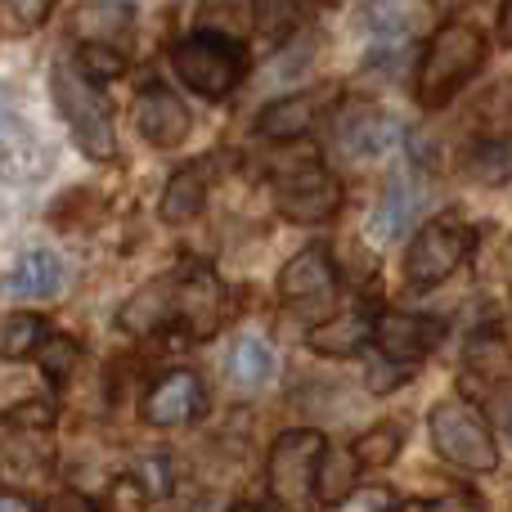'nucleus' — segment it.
Returning a JSON list of instances; mask_svg holds the SVG:
<instances>
[{
    "mask_svg": "<svg viewBox=\"0 0 512 512\" xmlns=\"http://www.w3.org/2000/svg\"><path fill=\"white\" fill-rule=\"evenodd\" d=\"M0 512H32V504L18 495H0Z\"/></svg>",
    "mask_w": 512,
    "mask_h": 512,
    "instance_id": "e433bc0d",
    "label": "nucleus"
},
{
    "mask_svg": "<svg viewBox=\"0 0 512 512\" xmlns=\"http://www.w3.org/2000/svg\"><path fill=\"white\" fill-rule=\"evenodd\" d=\"M351 450H355V459H360V468H387V463L400 454V427H391V423L369 427Z\"/></svg>",
    "mask_w": 512,
    "mask_h": 512,
    "instance_id": "a878e982",
    "label": "nucleus"
},
{
    "mask_svg": "<svg viewBox=\"0 0 512 512\" xmlns=\"http://www.w3.org/2000/svg\"><path fill=\"white\" fill-rule=\"evenodd\" d=\"M373 324H378V315H369L364 306L342 310V315L324 319L319 328H310V351H319V355H355L373 337Z\"/></svg>",
    "mask_w": 512,
    "mask_h": 512,
    "instance_id": "a211bd4d",
    "label": "nucleus"
},
{
    "mask_svg": "<svg viewBox=\"0 0 512 512\" xmlns=\"http://www.w3.org/2000/svg\"><path fill=\"white\" fill-rule=\"evenodd\" d=\"M499 45H508L512 50V0L499 5Z\"/></svg>",
    "mask_w": 512,
    "mask_h": 512,
    "instance_id": "c9c22d12",
    "label": "nucleus"
},
{
    "mask_svg": "<svg viewBox=\"0 0 512 512\" xmlns=\"http://www.w3.org/2000/svg\"><path fill=\"white\" fill-rule=\"evenodd\" d=\"M72 36L90 50L126 54L135 41V5H126V0H86L72 14Z\"/></svg>",
    "mask_w": 512,
    "mask_h": 512,
    "instance_id": "9d476101",
    "label": "nucleus"
},
{
    "mask_svg": "<svg viewBox=\"0 0 512 512\" xmlns=\"http://www.w3.org/2000/svg\"><path fill=\"white\" fill-rule=\"evenodd\" d=\"M324 436L319 432H283L270 450V495L283 512H306L319 486L324 463Z\"/></svg>",
    "mask_w": 512,
    "mask_h": 512,
    "instance_id": "39448f33",
    "label": "nucleus"
},
{
    "mask_svg": "<svg viewBox=\"0 0 512 512\" xmlns=\"http://www.w3.org/2000/svg\"><path fill=\"white\" fill-rule=\"evenodd\" d=\"M14 423L45 427V423H50V405H27V409H14Z\"/></svg>",
    "mask_w": 512,
    "mask_h": 512,
    "instance_id": "72a5a7b5",
    "label": "nucleus"
},
{
    "mask_svg": "<svg viewBox=\"0 0 512 512\" xmlns=\"http://www.w3.org/2000/svg\"><path fill=\"white\" fill-rule=\"evenodd\" d=\"M252 23L265 41H288L297 32V0H252Z\"/></svg>",
    "mask_w": 512,
    "mask_h": 512,
    "instance_id": "393cba45",
    "label": "nucleus"
},
{
    "mask_svg": "<svg viewBox=\"0 0 512 512\" xmlns=\"http://www.w3.org/2000/svg\"><path fill=\"white\" fill-rule=\"evenodd\" d=\"M171 512H185V508H171Z\"/></svg>",
    "mask_w": 512,
    "mask_h": 512,
    "instance_id": "ea45409f",
    "label": "nucleus"
},
{
    "mask_svg": "<svg viewBox=\"0 0 512 512\" xmlns=\"http://www.w3.org/2000/svg\"><path fill=\"white\" fill-rule=\"evenodd\" d=\"M171 306H176V319H185V328L194 337H212L225 319V288L207 265H198V270H185L171 283Z\"/></svg>",
    "mask_w": 512,
    "mask_h": 512,
    "instance_id": "1a4fd4ad",
    "label": "nucleus"
},
{
    "mask_svg": "<svg viewBox=\"0 0 512 512\" xmlns=\"http://www.w3.org/2000/svg\"><path fill=\"white\" fill-rule=\"evenodd\" d=\"M5 288L14 297H54L63 288V261L54 252H23Z\"/></svg>",
    "mask_w": 512,
    "mask_h": 512,
    "instance_id": "aec40b11",
    "label": "nucleus"
},
{
    "mask_svg": "<svg viewBox=\"0 0 512 512\" xmlns=\"http://www.w3.org/2000/svg\"><path fill=\"white\" fill-rule=\"evenodd\" d=\"M396 140V122L378 104H346L337 113V149L351 158H373Z\"/></svg>",
    "mask_w": 512,
    "mask_h": 512,
    "instance_id": "4468645a",
    "label": "nucleus"
},
{
    "mask_svg": "<svg viewBox=\"0 0 512 512\" xmlns=\"http://www.w3.org/2000/svg\"><path fill=\"white\" fill-rule=\"evenodd\" d=\"M414 18H418L414 0H373V5H369L373 32H382L387 41H405V32L414 27Z\"/></svg>",
    "mask_w": 512,
    "mask_h": 512,
    "instance_id": "bb28decb",
    "label": "nucleus"
},
{
    "mask_svg": "<svg viewBox=\"0 0 512 512\" xmlns=\"http://www.w3.org/2000/svg\"><path fill=\"white\" fill-rule=\"evenodd\" d=\"M230 512H261V508H256V504H239V508H230Z\"/></svg>",
    "mask_w": 512,
    "mask_h": 512,
    "instance_id": "58836bf2",
    "label": "nucleus"
},
{
    "mask_svg": "<svg viewBox=\"0 0 512 512\" xmlns=\"http://www.w3.org/2000/svg\"><path fill=\"white\" fill-rule=\"evenodd\" d=\"M333 288H337L333 261H328V248H319V243L297 252L279 270V297L292 301V306H324V301H333Z\"/></svg>",
    "mask_w": 512,
    "mask_h": 512,
    "instance_id": "f8f14e48",
    "label": "nucleus"
},
{
    "mask_svg": "<svg viewBox=\"0 0 512 512\" xmlns=\"http://www.w3.org/2000/svg\"><path fill=\"white\" fill-rule=\"evenodd\" d=\"M486 63V36L472 23H441L427 41L423 59H418V104L423 108H445Z\"/></svg>",
    "mask_w": 512,
    "mask_h": 512,
    "instance_id": "f257e3e1",
    "label": "nucleus"
},
{
    "mask_svg": "<svg viewBox=\"0 0 512 512\" xmlns=\"http://www.w3.org/2000/svg\"><path fill=\"white\" fill-rule=\"evenodd\" d=\"M41 512H99V508L90 504L86 495H77V490H54Z\"/></svg>",
    "mask_w": 512,
    "mask_h": 512,
    "instance_id": "473e14b6",
    "label": "nucleus"
},
{
    "mask_svg": "<svg viewBox=\"0 0 512 512\" xmlns=\"http://www.w3.org/2000/svg\"><path fill=\"white\" fill-rule=\"evenodd\" d=\"M225 373H230V382L243 391H256L261 382H270V373H274L270 342H261V337H239L230 360H225Z\"/></svg>",
    "mask_w": 512,
    "mask_h": 512,
    "instance_id": "4be33fe9",
    "label": "nucleus"
},
{
    "mask_svg": "<svg viewBox=\"0 0 512 512\" xmlns=\"http://www.w3.org/2000/svg\"><path fill=\"white\" fill-rule=\"evenodd\" d=\"M468 252H472L468 225H463L459 216H436V221H427L423 230L414 234V243H409L405 283L418 288V292L436 288V283H445L463 261H468Z\"/></svg>",
    "mask_w": 512,
    "mask_h": 512,
    "instance_id": "423d86ee",
    "label": "nucleus"
},
{
    "mask_svg": "<svg viewBox=\"0 0 512 512\" xmlns=\"http://www.w3.org/2000/svg\"><path fill=\"white\" fill-rule=\"evenodd\" d=\"M207 409V387L198 373L176 369V373H162L158 382L149 387L144 396V418L153 427H180L189 418H198Z\"/></svg>",
    "mask_w": 512,
    "mask_h": 512,
    "instance_id": "9b49d317",
    "label": "nucleus"
},
{
    "mask_svg": "<svg viewBox=\"0 0 512 512\" xmlns=\"http://www.w3.org/2000/svg\"><path fill=\"white\" fill-rule=\"evenodd\" d=\"M418 198H423V189L409 180V171L405 167H396L391 171V180H387V194H382V207L373 212V239H400V234L414 225V216H418Z\"/></svg>",
    "mask_w": 512,
    "mask_h": 512,
    "instance_id": "f3484780",
    "label": "nucleus"
},
{
    "mask_svg": "<svg viewBox=\"0 0 512 512\" xmlns=\"http://www.w3.org/2000/svg\"><path fill=\"white\" fill-rule=\"evenodd\" d=\"M45 144L32 135V126L23 117H14L9 108H0V176L5 180H41L45 176Z\"/></svg>",
    "mask_w": 512,
    "mask_h": 512,
    "instance_id": "2eb2a0df",
    "label": "nucleus"
},
{
    "mask_svg": "<svg viewBox=\"0 0 512 512\" xmlns=\"http://www.w3.org/2000/svg\"><path fill=\"white\" fill-rule=\"evenodd\" d=\"M468 176L481 185H504L512 180V140H486L468 153Z\"/></svg>",
    "mask_w": 512,
    "mask_h": 512,
    "instance_id": "b1692460",
    "label": "nucleus"
},
{
    "mask_svg": "<svg viewBox=\"0 0 512 512\" xmlns=\"http://www.w3.org/2000/svg\"><path fill=\"white\" fill-rule=\"evenodd\" d=\"M135 126L140 135L153 144V149H176L189 135V108L180 104L171 90L149 86L140 99H135Z\"/></svg>",
    "mask_w": 512,
    "mask_h": 512,
    "instance_id": "ddd939ff",
    "label": "nucleus"
},
{
    "mask_svg": "<svg viewBox=\"0 0 512 512\" xmlns=\"http://www.w3.org/2000/svg\"><path fill=\"white\" fill-rule=\"evenodd\" d=\"M445 337V324L432 315H409V310H382L378 324H373V342L387 360L414 364L423 355H432Z\"/></svg>",
    "mask_w": 512,
    "mask_h": 512,
    "instance_id": "6e6552de",
    "label": "nucleus"
},
{
    "mask_svg": "<svg viewBox=\"0 0 512 512\" xmlns=\"http://www.w3.org/2000/svg\"><path fill=\"white\" fill-rule=\"evenodd\" d=\"M504 423H508V432H512V396L504 400Z\"/></svg>",
    "mask_w": 512,
    "mask_h": 512,
    "instance_id": "4c0bfd02",
    "label": "nucleus"
},
{
    "mask_svg": "<svg viewBox=\"0 0 512 512\" xmlns=\"http://www.w3.org/2000/svg\"><path fill=\"white\" fill-rule=\"evenodd\" d=\"M319 108H324V95H315V90L283 95L279 104H270L261 117H256V131L274 144H288V140H297V135H306L310 126H315Z\"/></svg>",
    "mask_w": 512,
    "mask_h": 512,
    "instance_id": "dca6fc26",
    "label": "nucleus"
},
{
    "mask_svg": "<svg viewBox=\"0 0 512 512\" xmlns=\"http://www.w3.org/2000/svg\"><path fill=\"white\" fill-rule=\"evenodd\" d=\"M355 481H360V459H355V450H324L315 499H319L324 508L346 504V499L355 495Z\"/></svg>",
    "mask_w": 512,
    "mask_h": 512,
    "instance_id": "412c9836",
    "label": "nucleus"
},
{
    "mask_svg": "<svg viewBox=\"0 0 512 512\" xmlns=\"http://www.w3.org/2000/svg\"><path fill=\"white\" fill-rule=\"evenodd\" d=\"M396 512H481L477 499H414V504H400Z\"/></svg>",
    "mask_w": 512,
    "mask_h": 512,
    "instance_id": "7c9ffc66",
    "label": "nucleus"
},
{
    "mask_svg": "<svg viewBox=\"0 0 512 512\" xmlns=\"http://www.w3.org/2000/svg\"><path fill=\"white\" fill-rule=\"evenodd\" d=\"M0 9L9 14V23H14V27L32 32V27H41L45 18H50L54 0H0Z\"/></svg>",
    "mask_w": 512,
    "mask_h": 512,
    "instance_id": "c756f323",
    "label": "nucleus"
},
{
    "mask_svg": "<svg viewBox=\"0 0 512 512\" xmlns=\"http://www.w3.org/2000/svg\"><path fill=\"white\" fill-rule=\"evenodd\" d=\"M369 378H373V382H369L373 391H391V387H400V373H396V369H373Z\"/></svg>",
    "mask_w": 512,
    "mask_h": 512,
    "instance_id": "f704fd0d",
    "label": "nucleus"
},
{
    "mask_svg": "<svg viewBox=\"0 0 512 512\" xmlns=\"http://www.w3.org/2000/svg\"><path fill=\"white\" fill-rule=\"evenodd\" d=\"M203 203H207V171H203V162H189V167H180L176 176L167 180L158 212L167 225H189L203 212Z\"/></svg>",
    "mask_w": 512,
    "mask_h": 512,
    "instance_id": "6ab92c4d",
    "label": "nucleus"
},
{
    "mask_svg": "<svg viewBox=\"0 0 512 512\" xmlns=\"http://www.w3.org/2000/svg\"><path fill=\"white\" fill-rule=\"evenodd\" d=\"M131 477L140 481L144 495H149V499L167 495V486H171V459H167V450H149L140 463H135Z\"/></svg>",
    "mask_w": 512,
    "mask_h": 512,
    "instance_id": "c85d7f7f",
    "label": "nucleus"
},
{
    "mask_svg": "<svg viewBox=\"0 0 512 512\" xmlns=\"http://www.w3.org/2000/svg\"><path fill=\"white\" fill-rule=\"evenodd\" d=\"M342 207V185L319 162H297L279 176V212L297 225H324Z\"/></svg>",
    "mask_w": 512,
    "mask_h": 512,
    "instance_id": "0eeeda50",
    "label": "nucleus"
},
{
    "mask_svg": "<svg viewBox=\"0 0 512 512\" xmlns=\"http://www.w3.org/2000/svg\"><path fill=\"white\" fill-rule=\"evenodd\" d=\"M432 445L445 463L463 472H495L499 445L490 423L468 405V400H441L432 409Z\"/></svg>",
    "mask_w": 512,
    "mask_h": 512,
    "instance_id": "20e7f679",
    "label": "nucleus"
},
{
    "mask_svg": "<svg viewBox=\"0 0 512 512\" xmlns=\"http://www.w3.org/2000/svg\"><path fill=\"white\" fill-rule=\"evenodd\" d=\"M77 364H81V346L72 342V337H50V342L41 346V369H45V378H50L54 387L68 382Z\"/></svg>",
    "mask_w": 512,
    "mask_h": 512,
    "instance_id": "cd10ccee",
    "label": "nucleus"
},
{
    "mask_svg": "<svg viewBox=\"0 0 512 512\" xmlns=\"http://www.w3.org/2000/svg\"><path fill=\"white\" fill-rule=\"evenodd\" d=\"M171 63L189 90H198L203 99H225L248 72V50L230 32H198L171 50Z\"/></svg>",
    "mask_w": 512,
    "mask_h": 512,
    "instance_id": "7ed1b4c3",
    "label": "nucleus"
},
{
    "mask_svg": "<svg viewBox=\"0 0 512 512\" xmlns=\"http://www.w3.org/2000/svg\"><path fill=\"white\" fill-rule=\"evenodd\" d=\"M45 346V324L27 310H14V315L0 319V360H23V355L41 351Z\"/></svg>",
    "mask_w": 512,
    "mask_h": 512,
    "instance_id": "5701e85b",
    "label": "nucleus"
},
{
    "mask_svg": "<svg viewBox=\"0 0 512 512\" xmlns=\"http://www.w3.org/2000/svg\"><path fill=\"white\" fill-rule=\"evenodd\" d=\"M50 95L59 108L63 126H68L72 144H77L86 158L108 162L117 158V135H113V108H108L99 81L90 77L77 63H54L50 72Z\"/></svg>",
    "mask_w": 512,
    "mask_h": 512,
    "instance_id": "f03ea898",
    "label": "nucleus"
},
{
    "mask_svg": "<svg viewBox=\"0 0 512 512\" xmlns=\"http://www.w3.org/2000/svg\"><path fill=\"white\" fill-rule=\"evenodd\" d=\"M81 59H86V68L99 72V77H117V72L126 68L117 50H90V45H81Z\"/></svg>",
    "mask_w": 512,
    "mask_h": 512,
    "instance_id": "2f4dec72",
    "label": "nucleus"
}]
</instances>
